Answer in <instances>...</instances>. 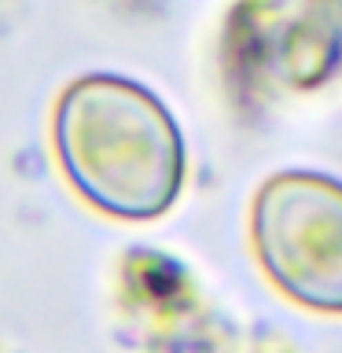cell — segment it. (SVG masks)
Here are the masks:
<instances>
[{
    "label": "cell",
    "instance_id": "6da1fadb",
    "mask_svg": "<svg viewBox=\"0 0 342 353\" xmlns=\"http://www.w3.org/2000/svg\"><path fill=\"white\" fill-rule=\"evenodd\" d=\"M52 137L66 181L110 217H162L184 188L181 129L162 99L129 77L88 74L66 85Z\"/></svg>",
    "mask_w": 342,
    "mask_h": 353
},
{
    "label": "cell",
    "instance_id": "7a4b0ae2",
    "mask_svg": "<svg viewBox=\"0 0 342 353\" xmlns=\"http://www.w3.org/2000/svg\"><path fill=\"white\" fill-rule=\"evenodd\" d=\"M250 236L276 291L313 313H342V181L305 170L269 176L254 195Z\"/></svg>",
    "mask_w": 342,
    "mask_h": 353
}]
</instances>
